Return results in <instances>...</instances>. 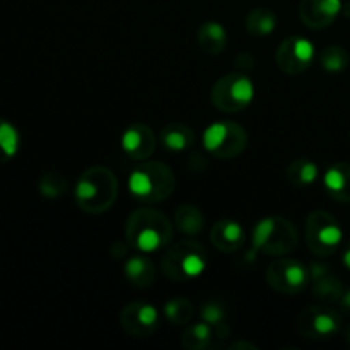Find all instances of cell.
<instances>
[{
	"label": "cell",
	"instance_id": "obj_1",
	"mask_svg": "<svg viewBox=\"0 0 350 350\" xmlns=\"http://www.w3.org/2000/svg\"><path fill=\"white\" fill-rule=\"evenodd\" d=\"M174 228L173 222L150 207L133 211L125 222L126 245L139 253H156L171 245Z\"/></svg>",
	"mask_w": 350,
	"mask_h": 350
},
{
	"label": "cell",
	"instance_id": "obj_2",
	"mask_svg": "<svg viewBox=\"0 0 350 350\" xmlns=\"http://www.w3.org/2000/svg\"><path fill=\"white\" fill-rule=\"evenodd\" d=\"M74 195L77 207L85 214H105L118 197V178L109 167L92 166L81 174Z\"/></svg>",
	"mask_w": 350,
	"mask_h": 350
},
{
	"label": "cell",
	"instance_id": "obj_3",
	"mask_svg": "<svg viewBox=\"0 0 350 350\" xmlns=\"http://www.w3.org/2000/svg\"><path fill=\"white\" fill-rule=\"evenodd\" d=\"M176 187V178L167 164L161 161H140L130 173L129 190L140 204L154 205L167 200Z\"/></svg>",
	"mask_w": 350,
	"mask_h": 350
},
{
	"label": "cell",
	"instance_id": "obj_4",
	"mask_svg": "<svg viewBox=\"0 0 350 350\" xmlns=\"http://www.w3.org/2000/svg\"><path fill=\"white\" fill-rule=\"evenodd\" d=\"M207 265L205 246L195 239H183L171 246L161 258L163 273L173 282H190L202 275Z\"/></svg>",
	"mask_w": 350,
	"mask_h": 350
},
{
	"label": "cell",
	"instance_id": "obj_5",
	"mask_svg": "<svg viewBox=\"0 0 350 350\" xmlns=\"http://www.w3.org/2000/svg\"><path fill=\"white\" fill-rule=\"evenodd\" d=\"M297 231L293 222L280 215L263 217L253 228V248L263 255L286 256L296 250Z\"/></svg>",
	"mask_w": 350,
	"mask_h": 350
},
{
	"label": "cell",
	"instance_id": "obj_6",
	"mask_svg": "<svg viewBox=\"0 0 350 350\" xmlns=\"http://www.w3.org/2000/svg\"><path fill=\"white\" fill-rule=\"evenodd\" d=\"M304 238L313 255L332 256L340 248L344 232L330 212L313 211L304 224Z\"/></svg>",
	"mask_w": 350,
	"mask_h": 350
},
{
	"label": "cell",
	"instance_id": "obj_7",
	"mask_svg": "<svg viewBox=\"0 0 350 350\" xmlns=\"http://www.w3.org/2000/svg\"><path fill=\"white\" fill-rule=\"evenodd\" d=\"M255 98V85L246 74H226L212 85L211 101L219 111L239 113Z\"/></svg>",
	"mask_w": 350,
	"mask_h": 350
},
{
	"label": "cell",
	"instance_id": "obj_8",
	"mask_svg": "<svg viewBox=\"0 0 350 350\" xmlns=\"http://www.w3.org/2000/svg\"><path fill=\"white\" fill-rule=\"evenodd\" d=\"M204 146L205 150L217 159H234L245 152L248 133L234 122L212 123L204 133Z\"/></svg>",
	"mask_w": 350,
	"mask_h": 350
},
{
	"label": "cell",
	"instance_id": "obj_9",
	"mask_svg": "<svg viewBox=\"0 0 350 350\" xmlns=\"http://www.w3.org/2000/svg\"><path fill=\"white\" fill-rule=\"evenodd\" d=\"M265 279L273 291L280 294L303 293L310 284V267L289 256H279L267 269Z\"/></svg>",
	"mask_w": 350,
	"mask_h": 350
},
{
	"label": "cell",
	"instance_id": "obj_10",
	"mask_svg": "<svg viewBox=\"0 0 350 350\" xmlns=\"http://www.w3.org/2000/svg\"><path fill=\"white\" fill-rule=\"evenodd\" d=\"M296 327L306 340H330L340 332L342 317L330 306H310L301 311Z\"/></svg>",
	"mask_w": 350,
	"mask_h": 350
},
{
	"label": "cell",
	"instance_id": "obj_11",
	"mask_svg": "<svg viewBox=\"0 0 350 350\" xmlns=\"http://www.w3.org/2000/svg\"><path fill=\"white\" fill-rule=\"evenodd\" d=\"M314 58V44L308 38L293 36L280 41L275 51V64L284 74L299 75L310 68Z\"/></svg>",
	"mask_w": 350,
	"mask_h": 350
},
{
	"label": "cell",
	"instance_id": "obj_12",
	"mask_svg": "<svg viewBox=\"0 0 350 350\" xmlns=\"http://www.w3.org/2000/svg\"><path fill=\"white\" fill-rule=\"evenodd\" d=\"M159 311L149 303L133 301L120 313V325L133 338H147L159 328Z\"/></svg>",
	"mask_w": 350,
	"mask_h": 350
},
{
	"label": "cell",
	"instance_id": "obj_13",
	"mask_svg": "<svg viewBox=\"0 0 350 350\" xmlns=\"http://www.w3.org/2000/svg\"><path fill=\"white\" fill-rule=\"evenodd\" d=\"M342 10L340 0H301L299 17L310 29L332 26Z\"/></svg>",
	"mask_w": 350,
	"mask_h": 350
},
{
	"label": "cell",
	"instance_id": "obj_14",
	"mask_svg": "<svg viewBox=\"0 0 350 350\" xmlns=\"http://www.w3.org/2000/svg\"><path fill=\"white\" fill-rule=\"evenodd\" d=\"M122 149L130 159L146 161L156 150V135L152 129L144 123H133L123 132Z\"/></svg>",
	"mask_w": 350,
	"mask_h": 350
},
{
	"label": "cell",
	"instance_id": "obj_15",
	"mask_svg": "<svg viewBox=\"0 0 350 350\" xmlns=\"http://www.w3.org/2000/svg\"><path fill=\"white\" fill-rule=\"evenodd\" d=\"M310 282L313 296L325 304L338 303L345 291L342 280L323 263H313L310 267Z\"/></svg>",
	"mask_w": 350,
	"mask_h": 350
},
{
	"label": "cell",
	"instance_id": "obj_16",
	"mask_svg": "<svg viewBox=\"0 0 350 350\" xmlns=\"http://www.w3.org/2000/svg\"><path fill=\"white\" fill-rule=\"evenodd\" d=\"M211 241L219 252L222 253H234L245 246L246 232L239 222L231 221V219H222L215 222L211 231Z\"/></svg>",
	"mask_w": 350,
	"mask_h": 350
},
{
	"label": "cell",
	"instance_id": "obj_17",
	"mask_svg": "<svg viewBox=\"0 0 350 350\" xmlns=\"http://www.w3.org/2000/svg\"><path fill=\"white\" fill-rule=\"evenodd\" d=\"M325 191L338 204H350V164L335 163L323 176Z\"/></svg>",
	"mask_w": 350,
	"mask_h": 350
},
{
	"label": "cell",
	"instance_id": "obj_18",
	"mask_svg": "<svg viewBox=\"0 0 350 350\" xmlns=\"http://www.w3.org/2000/svg\"><path fill=\"white\" fill-rule=\"evenodd\" d=\"M157 270L156 265L146 253H139L130 256L129 262L125 263V277L133 287L137 289H147L156 282Z\"/></svg>",
	"mask_w": 350,
	"mask_h": 350
},
{
	"label": "cell",
	"instance_id": "obj_19",
	"mask_svg": "<svg viewBox=\"0 0 350 350\" xmlns=\"http://www.w3.org/2000/svg\"><path fill=\"white\" fill-rule=\"evenodd\" d=\"M197 43L207 55H221L228 46V33L217 21H207L198 27Z\"/></svg>",
	"mask_w": 350,
	"mask_h": 350
},
{
	"label": "cell",
	"instance_id": "obj_20",
	"mask_svg": "<svg viewBox=\"0 0 350 350\" xmlns=\"http://www.w3.org/2000/svg\"><path fill=\"white\" fill-rule=\"evenodd\" d=\"M159 142L170 152H183L195 144V132L183 123H167L159 132Z\"/></svg>",
	"mask_w": 350,
	"mask_h": 350
},
{
	"label": "cell",
	"instance_id": "obj_21",
	"mask_svg": "<svg viewBox=\"0 0 350 350\" xmlns=\"http://www.w3.org/2000/svg\"><path fill=\"white\" fill-rule=\"evenodd\" d=\"M286 180L294 188H308L318 180V166L308 157H297L286 167Z\"/></svg>",
	"mask_w": 350,
	"mask_h": 350
},
{
	"label": "cell",
	"instance_id": "obj_22",
	"mask_svg": "<svg viewBox=\"0 0 350 350\" xmlns=\"http://www.w3.org/2000/svg\"><path fill=\"white\" fill-rule=\"evenodd\" d=\"M174 226L183 234L198 236L205 228V217L198 207L191 204H183L174 212Z\"/></svg>",
	"mask_w": 350,
	"mask_h": 350
},
{
	"label": "cell",
	"instance_id": "obj_23",
	"mask_svg": "<svg viewBox=\"0 0 350 350\" xmlns=\"http://www.w3.org/2000/svg\"><path fill=\"white\" fill-rule=\"evenodd\" d=\"M245 27L252 36L265 38L272 34L277 27V16L267 7H256L248 12L245 19Z\"/></svg>",
	"mask_w": 350,
	"mask_h": 350
},
{
	"label": "cell",
	"instance_id": "obj_24",
	"mask_svg": "<svg viewBox=\"0 0 350 350\" xmlns=\"http://www.w3.org/2000/svg\"><path fill=\"white\" fill-rule=\"evenodd\" d=\"M202 318H204L205 323H208L214 330L215 335H219L221 338H226V335L229 334V328L226 325L228 320V310H226L224 304L219 299H208L205 301L204 306L200 311Z\"/></svg>",
	"mask_w": 350,
	"mask_h": 350
},
{
	"label": "cell",
	"instance_id": "obj_25",
	"mask_svg": "<svg viewBox=\"0 0 350 350\" xmlns=\"http://www.w3.org/2000/svg\"><path fill=\"white\" fill-rule=\"evenodd\" d=\"M163 314L166 321L173 327H183L190 323L195 314V308L187 297H173L163 308Z\"/></svg>",
	"mask_w": 350,
	"mask_h": 350
},
{
	"label": "cell",
	"instance_id": "obj_26",
	"mask_svg": "<svg viewBox=\"0 0 350 350\" xmlns=\"http://www.w3.org/2000/svg\"><path fill=\"white\" fill-rule=\"evenodd\" d=\"M215 338L214 330L208 323H193L183 332L181 344L188 350H204L212 347V340Z\"/></svg>",
	"mask_w": 350,
	"mask_h": 350
},
{
	"label": "cell",
	"instance_id": "obj_27",
	"mask_svg": "<svg viewBox=\"0 0 350 350\" xmlns=\"http://www.w3.org/2000/svg\"><path fill=\"white\" fill-rule=\"evenodd\" d=\"M21 137L16 126L0 116V164L12 159L19 150Z\"/></svg>",
	"mask_w": 350,
	"mask_h": 350
},
{
	"label": "cell",
	"instance_id": "obj_28",
	"mask_svg": "<svg viewBox=\"0 0 350 350\" xmlns=\"http://www.w3.org/2000/svg\"><path fill=\"white\" fill-rule=\"evenodd\" d=\"M38 190L44 198L55 200V198L67 193L68 180L58 171H46V173L41 174L40 181H38Z\"/></svg>",
	"mask_w": 350,
	"mask_h": 350
},
{
	"label": "cell",
	"instance_id": "obj_29",
	"mask_svg": "<svg viewBox=\"0 0 350 350\" xmlns=\"http://www.w3.org/2000/svg\"><path fill=\"white\" fill-rule=\"evenodd\" d=\"M320 65L323 70L330 72V74H337L342 72L349 65V55L338 44H330L325 46L320 53Z\"/></svg>",
	"mask_w": 350,
	"mask_h": 350
},
{
	"label": "cell",
	"instance_id": "obj_30",
	"mask_svg": "<svg viewBox=\"0 0 350 350\" xmlns=\"http://www.w3.org/2000/svg\"><path fill=\"white\" fill-rule=\"evenodd\" d=\"M338 303H340L342 310H344L345 313H350V289L344 291V294H342V297Z\"/></svg>",
	"mask_w": 350,
	"mask_h": 350
},
{
	"label": "cell",
	"instance_id": "obj_31",
	"mask_svg": "<svg viewBox=\"0 0 350 350\" xmlns=\"http://www.w3.org/2000/svg\"><path fill=\"white\" fill-rule=\"evenodd\" d=\"M342 263L345 265V269L350 270V241L345 245L344 253H342Z\"/></svg>",
	"mask_w": 350,
	"mask_h": 350
},
{
	"label": "cell",
	"instance_id": "obj_32",
	"mask_svg": "<svg viewBox=\"0 0 350 350\" xmlns=\"http://www.w3.org/2000/svg\"><path fill=\"white\" fill-rule=\"evenodd\" d=\"M238 347H250V349H256L253 344H246V342H238V344H231V349H238Z\"/></svg>",
	"mask_w": 350,
	"mask_h": 350
},
{
	"label": "cell",
	"instance_id": "obj_33",
	"mask_svg": "<svg viewBox=\"0 0 350 350\" xmlns=\"http://www.w3.org/2000/svg\"><path fill=\"white\" fill-rule=\"evenodd\" d=\"M345 340L350 344V327H347V330H345Z\"/></svg>",
	"mask_w": 350,
	"mask_h": 350
}]
</instances>
